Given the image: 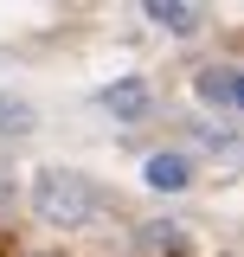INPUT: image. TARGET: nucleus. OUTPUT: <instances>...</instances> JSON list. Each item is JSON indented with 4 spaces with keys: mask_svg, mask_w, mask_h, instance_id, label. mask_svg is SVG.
<instances>
[{
    "mask_svg": "<svg viewBox=\"0 0 244 257\" xmlns=\"http://www.w3.org/2000/svg\"><path fill=\"white\" fill-rule=\"evenodd\" d=\"M32 212L45 225H58V231H77V225H90L103 212V193H96L90 174H77V167H45L39 180H32Z\"/></svg>",
    "mask_w": 244,
    "mask_h": 257,
    "instance_id": "nucleus-1",
    "label": "nucleus"
},
{
    "mask_svg": "<svg viewBox=\"0 0 244 257\" xmlns=\"http://www.w3.org/2000/svg\"><path fill=\"white\" fill-rule=\"evenodd\" d=\"M231 103H238V109H244V77H238V90H231Z\"/></svg>",
    "mask_w": 244,
    "mask_h": 257,
    "instance_id": "nucleus-8",
    "label": "nucleus"
},
{
    "mask_svg": "<svg viewBox=\"0 0 244 257\" xmlns=\"http://www.w3.org/2000/svg\"><path fill=\"white\" fill-rule=\"evenodd\" d=\"M142 244H148V251H180V225H148Z\"/></svg>",
    "mask_w": 244,
    "mask_h": 257,
    "instance_id": "nucleus-6",
    "label": "nucleus"
},
{
    "mask_svg": "<svg viewBox=\"0 0 244 257\" xmlns=\"http://www.w3.org/2000/svg\"><path fill=\"white\" fill-rule=\"evenodd\" d=\"M186 180H193L186 155H148V187H161V193H180Z\"/></svg>",
    "mask_w": 244,
    "mask_h": 257,
    "instance_id": "nucleus-3",
    "label": "nucleus"
},
{
    "mask_svg": "<svg viewBox=\"0 0 244 257\" xmlns=\"http://www.w3.org/2000/svg\"><path fill=\"white\" fill-rule=\"evenodd\" d=\"M148 20L167 26V32H193L199 26V7H193V0H148Z\"/></svg>",
    "mask_w": 244,
    "mask_h": 257,
    "instance_id": "nucleus-4",
    "label": "nucleus"
},
{
    "mask_svg": "<svg viewBox=\"0 0 244 257\" xmlns=\"http://www.w3.org/2000/svg\"><path fill=\"white\" fill-rule=\"evenodd\" d=\"M231 90H238V77H231V71H218V64L199 71V96H206V103H231Z\"/></svg>",
    "mask_w": 244,
    "mask_h": 257,
    "instance_id": "nucleus-5",
    "label": "nucleus"
},
{
    "mask_svg": "<svg viewBox=\"0 0 244 257\" xmlns=\"http://www.w3.org/2000/svg\"><path fill=\"white\" fill-rule=\"evenodd\" d=\"M103 109L116 116V122H142L154 109V90H148V77H116L109 90H103Z\"/></svg>",
    "mask_w": 244,
    "mask_h": 257,
    "instance_id": "nucleus-2",
    "label": "nucleus"
},
{
    "mask_svg": "<svg viewBox=\"0 0 244 257\" xmlns=\"http://www.w3.org/2000/svg\"><path fill=\"white\" fill-rule=\"evenodd\" d=\"M0 128H32V109L20 96H0Z\"/></svg>",
    "mask_w": 244,
    "mask_h": 257,
    "instance_id": "nucleus-7",
    "label": "nucleus"
}]
</instances>
